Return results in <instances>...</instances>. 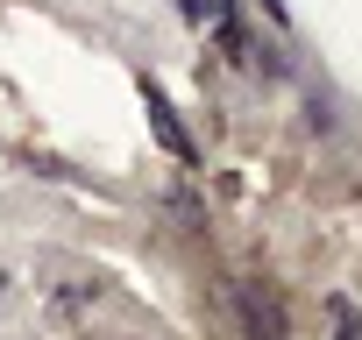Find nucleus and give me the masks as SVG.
Instances as JSON below:
<instances>
[{"mask_svg": "<svg viewBox=\"0 0 362 340\" xmlns=\"http://www.w3.org/2000/svg\"><path fill=\"white\" fill-rule=\"evenodd\" d=\"M242 319H249V333H256V340H284V319H277V305H263L256 291H242Z\"/></svg>", "mask_w": 362, "mask_h": 340, "instance_id": "f257e3e1", "label": "nucleus"}, {"mask_svg": "<svg viewBox=\"0 0 362 340\" xmlns=\"http://www.w3.org/2000/svg\"><path fill=\"white\" fill-rule=\"evenodd\" d=\"M149 114H156V135H163V142H170V149H177V156H185V149H192V142H185V135H177V121H170V107H163V99H156V92H149Z\"/></svg>", "mask_w": 362, "mask_h": 340, "instance_id": "f03ea898", "label": "nucleus"}]
</instances>
